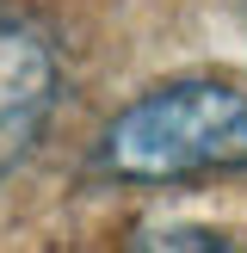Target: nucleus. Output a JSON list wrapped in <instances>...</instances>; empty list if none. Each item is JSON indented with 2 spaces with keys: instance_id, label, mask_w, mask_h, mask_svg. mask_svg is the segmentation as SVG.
I'll use <instances>...</instances> for the list:
<instances>
[{
  "instance_id": "1",
  "label": "nucleus",
  "mask_w": 247,
  "mask_h": 253,
  "mask_svg": "<svg viewBox=\"0 0 247 253\" xmlns=\"http://www.w3.org/2000/svg\"><path fill=\"white\" fill-rule=\"evenodd\" d=\"M105 167L124 179H192L247 167V93L222 81H179L136 99L105 130Z\"/></svg>"
},
{
  "instance_id": "2",
  "label": "nucleus",
  "mask_w": 247,
  "mask_h": 253,
  "mask_svg": "<svg viewBox=\"0 0 247 253\" xmlns=\"http://www.w3.org/2000/svg\"><path fill=\"white\" fill-rule=\"evenodd\" d=\"M49 86H56V68H49V49L37 43L25 25L0 19V167L12 161V148H25V136L37 130L49 105Z\"/></svg>"
},
{
  "instance_id": "3",
  "label": "nucleus",
  "mask_w": 247,
  "mask_h": 253,
  "mask_svg": "<svg viewBox=\"0 0 247 253\" xmlns=\"http://www.w3.org/2000/svg\"><path fill=\"white\" fill-rule=\"evenodd\" d=\"M142 247H222V241L198 229H161V235H142Z\"/></svg>"
}]
</instances>
